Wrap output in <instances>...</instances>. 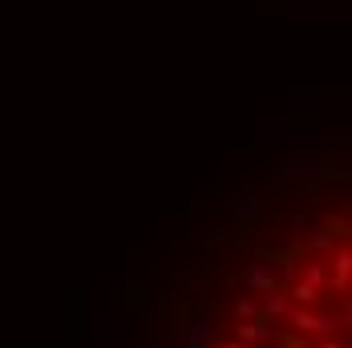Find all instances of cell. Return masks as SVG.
Returning <instances> with one entry per match:
<instances>
[{
  "instance_id": "1",
  "label": "cell",
  "mask_w": 352,
  "mask_h": 348,
  "mask_svg": "<svg viewBox=\"0 0 352 348\" xmlns=\"http://www.w3.org/2000/svg\"><path fill=\"white\" fill-rule=\"evenodd\" d=\"M267 336H272L267 316H255V320H243V324H239V345H263Z\"/></svg>"
},
{
  "instance_id": "2",
  "label": "cell",
  "mask_w": 352,
  "mask_h": 348,
  "mask_svg": "<svg viewBox=\"0 0 352 348\" xmlns=\"http://www.w3.org/2000/svg\"><path fill=\"white\" fill-rule=\"evenodd\" d=\"M344 239H349V223L340 219V223H328L316 239H312V247H332V243H344Z\"/></svg>"
},
{
  "instance_id": "3",
  "label": "cell",
  "mask_w": 352,
  "mask_h": 348,
  "mask_svg": "<svg viewBox=\"0 0 352 348\" xmlns=\"http://www.w3.org/2000/svg\"><path fill=\"white\" fill-rule=\"evenodd\" d=\"M272 263H280V268H296L300 259H304V243H292V247H276V251H263Z\"/></svg>"
},
{
  "instance_id": "4",
  "label": "cell",
  "mask_w": 352,
  "mask_h": 348,
  "mask_svg": "<svg viewBox=\"0 0 352 348\" xmlns=\"http://www.w3.org/2000/svg\"><path fill=\"white\" fill-rule=\"evenodd\" d=\"M332 263H336V268H332V292L344 296V292H349V251H340Z\"/></svg>"
},
{
  "instance_id": "5",
  "label": "cell",
  "mask_w": 352,
  "mask_h": 348,
  "mask_svg": "<svg viewBox=\"0 0 352 348\" xmlns=\"http://www.w3.org/2000/svg\"><path fill=\"white\" fill-rule=\"evenodd\" d=\"M182 332H190V348H203L214 340V324L211 320H199V324H190V328H182Z\"/></svg>"
},
{
  "instance_id": "6",
  "label": "cell",
  "mask_w": 352,
  "mask_h": 348,
  "mask_svg": "<svg viewBox=\"0 0 352 348\" xmlns=\"http://www.w3.org/2000/svg\"><path fill=\"white\" fill-rule=\"evenodd\" d=\"M247 279H251V283H255L259 292H283V283H280L276 276H272L267 268H251V272H247Z\"/></svg>"
},
{
  "instance_id": "7",
  "label": "cell",
  "mask_w": 352,
  "mask_h": 348,
  "mask_svg": "<svg viewBox=\"0 0 352 348\" xmlns=\"http://www.w3.org/2000/svg\"><path fill=\"white\" fill-rule=\"evenodd\" d=\"M283 312H287V296H283V292H267L263 316H267V320H276V316H283Z\"/></svg>"
},
{
  "instance_id": "8",
  "label": "cell",
  "mask_w": 352,
  "mask_h": 348,
  "mask_svg": "<svg viewBox=\"0 0 352 348\" xmlns=\"http://www.w3.org/2000/svg\"><path fill=\"white\" fill-rule=\"evenodd\" d=\"M292 300H296V304H304V308H312L320 296H316V287H312V283L304 279V283H296V287H292Z\"/></svg>"
},
{
  "instance_id": "9",
  "label": "cell",
  "mask_w": 352,
  "mask_h": 348,
  "mask_svg": "<svg viewBox=\"0 0 352 348\" xmlns=\"http://www.w3.org/2000/svg\"><path fill=\"white\" fill-rule=\"evenodd\" d=\"M276 340H280V348H308V336H304V332H296V328L280 332Z\"/></svg>"
},
{
  "instance_id": "10",
  "label": "cell",
  "mask_w": 352,
  "mask_h": 348,
  "mask_svg": "<svg viewBox=\"0 0 352 348\" xmlns=\"http://www.w3.org/2000/svg\"><path fill=\"white\" fill-rule=\"evenodd\" d=\"M235 316H243V320H255V316H263V308H259L255 300H239V304H235Z\"/></svg>"
},
{
  "instance_id": "11",
  "label": "cell",
  "mask_w": 352,
  "mask_h": 348,
  "mask_svg": "<svg viewBox=\"0 0 352 348\" xmlns=\"http://www.w3.org/2000/svg\"><path fill=\"white\" fill-rule=\"evenodd\" d=\"M308 283H312V287H320V283H328V276H324V263H312V268H308Z\"/></svg>"
},
{
  "instance_id": "12",
  "label": "cell",
  "mask_w": 352,
  "mask_h": 348,
  "mask_svg": "<svg viewBox=\"0 0 352 348\" xmlns=\"http://www.w3.org/2000/svg\"><path fill=\"white\" fill-rule=\"evenodd\" d=\"M324 348H344V345H336V340H328V345H324Z\"/></svg>"
}]
</instances>
